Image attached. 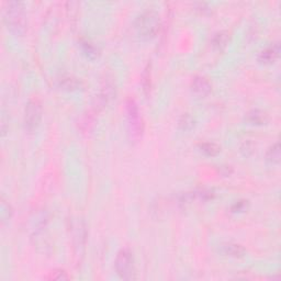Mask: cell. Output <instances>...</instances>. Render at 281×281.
<instances>
[{
    "instance_id": "6da1fadb",
    "label": "cell",
    "mask_w": 281,
    "mask_h": 281,
    "mask_svg": "<svg viewBox=\"0 0 281 281\" xmlns=\"http://www.w3.org/2000/svg\"><path fill=\"white\" fill-rule=\"evenodd\" d=\"M3 22L7 30L16 36H22L27 31L26 6L21 1H9L3 9Z\"/></svg>"
},
{
    "instance_id": "7a4b0ae2",
    "label": "cell",
    "mask_w": 281,
    "mask_h": 281,
    "mask_svg": "<svg viewBox=\"0 0 281 281\" xmlns=\"http://www.w3.org/2000/svg\"><path fill=\"white\" fill-rule=\"evenodd\" d=\"M134 29L142 40H152L161 29V17L154 9H145L134 20Z\"/></svg>"
},
{
    "instance_id": "3957f363",
    "label": "cell",
    "mask_w": 281,
    "mask_h": 281,
    "mask_svg": "<svg viewBox=\"0 0 281 281\" xmlns=\"http://www.w3.org/2000/svg\"><path fill=\"white\" fill-rule=\"evenodd\" d=\"M114 268L121 279L133 280L135 279V261L133 252L129 247H123L118 252L114 260Z\"/></svg>"
},
{
    "instance_id": "277c9868",
    "label": "cell",
    "mask_w": 281,
    "mask_h": 281,
    "mask_svg": "<svg viewBox=\"0 0 281 281\" xmlns=\"http://www.w3.org/2000/svg\"><path fill=\"white\" fill-rule=\"evenodd\" d=\"M42 115H43V106L37 97H32L28 100L25 114H23V126L28 133H32L39 128Z\"/></svg>"
},
{
    "instance_id": "5b68a950",
    "label": "cell",
    "mask_w": 281,
    "mask_h": 281,
    "mask_svg": "<svg viewBox=\"0 0 281 281\" xmlns=\"http://www.w3.org/2000/svg\"><path fill=\"white\" fill-rule=\"evenodd\" d=\"M126 116H128V129L131 140H138L143 133V121L140 113L139 106L133 98L126 101Z\"/></svg>"
},
{
    "instance_id": "8992f818",
    "label": "cell",
    "mask_w": 281,
    "mask_h": 281,
    "mask_svg": "<svg viewBox=\"0 0 281 281\" xmlns=\"http://www.w3.org/2000/svg\"><path fill=\"white\" fill-rule=\"evenodd\" d=\"M191 91H193L197 97L200 98H204L207 97L209 93L212 91V85L207 77L201 76V75H198V76H195L191 81Z\"/></svg>"
},
{
    "instance_id": "52a82bcc",
    "label": "cell",
    "mask_w": 281,
    "mask_h": 281,
    "mask_svg": "<svg viewBox=\"0 0 281 281\" xmlns=\"http://www.w3.org/2000/svg\"><path fill=\"white\" fill-rule=\"evenodd\" d=\"M220 252H221L223 255L231 257V258H235V259L244 258L247 253L244 246L238 244V243H234V242L222 243V244L220 245Z\"/></svg>"
},
{
    "instance_id": "ba28073f",
    "label": "cell",
    "mask_w": 281,
    "mask_h": 281,
    "mask_svg": "<svg viewBox=\"0 0 281 281\" xmlns=\"http://www.w3.org/2000/svg\"><path fill=\"white\" fill-rule=\"evenodd\" d=\"M280 54V44L278 42L269 44L258 55V60L260 64L264 65H271L279 58Z\"/></svg>"
},
{
    "instance_id": "9c48e42d",
    "label": "cell",
    "mask_w": 281,
    "mask_h": 281,
    "mask_svg": "<svg viewBox=\"0 0 281 281\" xmlns=\"http://www.w3.org/2000/svg\"><path fill=\"white\" fill-rule=\"evenodd\" d=\"M57 85L60 89H63L65 91H76L83 88L84 84L81 79L74 76V75L65 74L58 77Z\"/></svg>"
},
{
    "instance_id": "30bf717a",
    "label": "cell",
    "mask_w": 281,
    "mask_h": 281,
    "mask_svg": "<svg viewBox=\"0 0 281 281\" xmlns=\"http://www.w3.org/2000/svg\"><path fill=\"white\" fill-rule=\"evenodd\" d=\"M114 96H115V88L113 83L106 81L104 86L101 87L99 95L96 97V107L97 108L105 107Z\"/></svg>"
},
{
    "instance_id": "8fae6325",
    "label": "cell",
    "mask_w": 281,
    "mask_h": 281,
    "mask_svg": "<svg viewBox=\"0 0 281 281\" xmlns=\"http://www.w3.org/2000/svg\"><path fill=\"white\" fill-rule=\"evenodd\" d=\"M229 32L225 31V30H221L218 31L217 33H214L212 39H211V44H212L213 48L217 51H221L225 50V48L228 44L229 42Z\"/></svg>"
},
{
    "instance_id": "7c38bea8",
    "label": "cell",
    "mask_w": 281,
    "mask_h": 281,
    "mask_svg": "<svg viewBox=\"0 0 281 281\" xmlns=\"http://www.w3.org/2000/svg\"><path fill=\"white\" fill-rule=\"evenodd\" d=\"M245 119L250 124L263 125L268 121V114H267L264 110L252 109L246 113Z\"/></svg>"
},
{
    "instance_id": "4fadbf2b",
    "label": "cell",
    "mask_w": 281,
    "mask_h": 281,
    "mask_svg": "<svg viewBox=\"0 0 281 281\" xmlns=\"http://www.w3.org/2000/svg\"><path fill=\"white\" fill-rule=\"evenodd\" d=\"M79 45H81L83 53L85 54L88 58L96 59L99 56V49L87 39H82L79 41Z\"/></svg>"
},
{
    "instance_id": "5bb4252c",
    "label": "cell",
    "mask_w": 281,
    "mask_h": 281,
    "mask_svg": "<svg viewBox=\"0 0 281 281\" xmlns=\"http://www.w3.org/2000/svg\"><path fill=\"white\" fill-rule=\"evenodd\" d=\"M199 148L201 153H203L205 156L208 157H214L218 156L221 153V146L215 142H202L199 144Z\"/></svg>"
},
{
    "instance_id": "9a60e30c",
    "label": "cell",
    "mask_w": 281,
    "mask_h": 281,
    "mask_svg": "<svg viewBox=\"0 0 281 281\" xmlns=\"http://www.w3.org/2000/svg\"><path fill=\"white\" fill-rule=\"evenodd\" d=\"M266 161L271 165H277L280 162V144L279 142L274 143L268 147L266 152Z\"/></svg>"
},
{
    "instance_id": "2e32d148",
    "label": "cell",
    "mask_w": 281,
    "mask_h": 281,
    "mask_svg": "<svg viewBox=\"0 0 281 281\" xmlns=\"http://www.w3.org/2000/svg\"><path fill=\"white\" fill-rule=\"evenodd\" d=\"M13 209L11 204L4 199V197H1L0 200V217H1V223L4 224L6 222H9V220L12 218Z\"/></svg>"
},
{
    "instance_id": "e0dca14e",
    "label": "cell",
    "mask_w": 281,
    "mask_h": 281,
    "mask_svg": "<svg viewBox=\"0 0 281 281\" xmlns=\"http://www.w3.org/2000/svg\"><path fill=\"white\" fill-rule=\"evenodd\" d=\"M178 126L184 132H189L196 126V119L190 113H184L178 121Z\"/></svg>"
},
{
    "instance_id": "ac0fdd59",
    "label": "cell",
    "mask_w": 281,
    "mask_h": 281,
    "mask_svg": "<svg viewBox=\"0 0 281 281\" xmlns=\"http://www.w3.org/2000/svg\"><path fill=\"white\" fill-rule=\"evenodd\" d=\"M248 205H250V202L248 200L245 199H241L234 202L231 207V211L233 213H242L245 212V211L248 209Z\"/></svg>"
},
{
    "instance_id": "d6986e66",
    "label": "cell",
    "mask_w": 281,
    "mask_h": 281,
    "mask_svg": "<svg viewBox=\"0 0 281 281\" xmlns=\"http://www.w3.org/2000/svg\"><path fill=\"white\" fill-rule=\"evenodd\" d=\"M46 279L58 280V281L67 280V279H69V276L67 275V273L64 269H55L53 271H51L48 277H46Z\"/></svg>"
},
{
    "instance_id": "ffe728a7",
    "label": "cell",
    "mask_w": 281,
    "mask_h": 281,
    "mask_svg": "<svg viewBox=\"0 0 281 281\" xmlns=\"http://www.w3.org/2000/svg\"><path fill=\"white\" fill-rule=\"evenodd\" d=\"M195 196L198 197L201 200L203 201H209V200H213L215 194L213 190L211 189H207V188H201L199 190H197L195 193Z\"/></svg>"
},
{
    "instance_id": "44dd1931",
    "label": "cell",
    "mask_w": 281,
    "mask_h": 281,
    "mask_svg": "<svg viewBox=\"0 0 281 281\" xmlns=\"http://www.w3.org/2000/svg\"><path fill=\"white\" fill-rule=\"evenodd\" d=\"M253 145H251L250 142H247L244 144V146H242V152L245 153V155H250L253 152H254V149H253Z\"/></svg>"
}]
</instances>
